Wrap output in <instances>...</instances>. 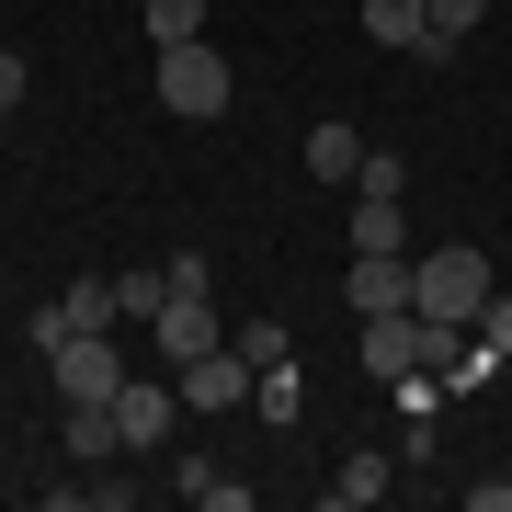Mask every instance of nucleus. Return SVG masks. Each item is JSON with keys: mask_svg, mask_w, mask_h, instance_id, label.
I'll return each mask as SVG.
<instances>
[{"mask_svg": "<svg viewBox=\"0 0 512 512\" xmlns=\"http://www.w3.org/2000/svg\"><path fill=\"white\" fill-rule=\"evenodd\" d=\"M490 251H467V239H444V251H421V319L444 330H478V308H490Z\"/></svg>", "mask_w": 512, "mask_h": 512, "instance_id": "1", "label": "nucleus"}, {"mask_svg": "<svg viewBox=\"0 0 512 512\" xmlns=\"http://www.w3.org/2000/svg\"><path fill=\"white\" fill-rule=\"evenodd\" d=\"M148 92H160V114H194V126H205V114L239 103V69L194 35V46H160V80H148Z\"/></svg>", "mask_w": 512, "mask_h": 512, "instance_id": "2", "label": "nucleus"}, {"mask_svg": "<svg viewBox=\"0 0 512 512\" xmlns=\"http://www.w3.org/2000/svg\"><path fill=\"white\" fill-rule=\"evenodd\" d=\"M23 330H35V353H57V342H80V330H126V296H114V274H80V285H57Z\"/></svg>", "mask_w": 512, "mask_h": 512, "instance_id": "3", "label": "nucleus"}, {"mask_svg": "<svg viewBox=\"0 0 512 512\" xmlns=\"http://www.w3.org/2000/svg\"><path fill=\"white\" fill-rule=\"evenodd\" d=\"M342 308H353V319L421 308V251H353V274H342Z\"/></svg>", "mask_w": 512, "mask_h": 512, "instance_id": "4", "label": "nucleus"}, {"mask_svg": "<svg viewBox=\"0 0 512 512\" xmlns=\"http://www.w3.org/2000/svg\"><path fill=\"white\" fill-rule=\"evenodd\" d=\"M114 433H126V456H160V444L183 433V376H171V387L126 376V387H114Z\"/></svg>", "mask_w": 512, "mask_h": 512, "instance_id": "5", "label": "nucleus"}, {"mask_svg": "<svg viewBox=\"0 0 512 512\" xmlns=\"http://www.w3.org/2000/svg\"><path fill=\"white\" fill-rule=\"evenodd\" d=\"M46 365H57V410H69V399H114V387H126V353H114V330H80V342H57Z\"/></svg>", "mask_w": 512, "mask_h": 512, "instance_id": "6", "label": "nucleus"}, {"mask_svg": "<svg viewBox=\"0 0 512 512\" xmlns=\"http://www.w3.org/2000/svg\"><path fill=\"white\" fill-rule=\"evenodd\" d=\"M148 342H160V365H194V353H217V342H228V319H217V296H160Z\"/></svg>", "mask_w": 512, "mask_h": 512, "instance_id": "7", "label": "nucleus"}, {"mask_svg": "<svg viewBox=\"0 0 512 512\" xmlns=\"http://www.w3.org/2000/svg\"><path fill=\"white\" fill-rule=\"evenodd\" d=\"M171 376H183V410H239L262 365H251L239 342H217V353H194V365H171Z\"/></svg>", "mask_w": 512, "mask_h": 512, "instance_id": "8", "label": "nucleus"}, {"mask_svg": "<svg viewBox=\"0 0 512 512\" xmlns=\"http://www.w3.org/2000/svg\"><path fill=\"white\" fill-rule=\"evenodd\" d=\"M353 251H410V217H399V194H353Z\"/></svg>", "mask_w": 512, "mask_h": 512, "instance_id": "9", "label": "nucleus"}, {"mask_svg": "<svg viewBox=\"0 0 512 512\" xmlns=\"http://www.w3.org/2000/svg\"><path fill=\"white\" fill-rule=\"evenodd\" d=\"M308 171H319V183H353V171H365V137H353L342 114H330V126H308Z\"/></svg>", "mask_w": 512, "mask_h": 512, "instance_id": "10", "label": "nucleus"}, {"mask_svg": "<svg viewBox=\"0 0 512 512\" xmlns=\"http://www.w3.org/2000/svg\"><path fill=\"white\" fill-rule=\"evenodd\" d=\"M387 490H399V456H342V478H330L342 512H365V501H387Z\"/></svg>", "mask_w": 512, "mask_h": 512, "instance_id": "11", "label": "nucleus"}, {"mask_svg": "<svg viewBox=\"0 0 512 512\" xmlns=\"http://www.w3.org/2000/svg\"><path fill=\"white\" fill-rule=\"evenodd\" d=\"M251 410L262 421H296V410H308V376H296V365H262L251 376Z\"/></svg>", "mask_w": 512, "mask_h": 512, "instance_id": "12", "label": "nucleus"}, {"mask_svg": "<svg viewBox=\"0 0 512 512\" xmlns=\"http://www.w3.org/2000/svg\"><path fill=\"white\" fill-rule=\"evenodd\" d=\"M171 478H183V501H205V512H239V501H251V490H239L228 467H205V456H183Z\"/></svg>", "mask_w": 512, "mask_h": 512, "instance_id": "13", "label": "nucleus"}, {"mask_svg": "<svg viewBox=\"0 0 512 512\" xmlns=\"http://www.w3.org/2000/svg\"><path fill=\"white\" fill-rule=\"evenodd\" d=\"M365 35L410 57V46H421V0H365Z\"/></svg>", "mask_w": 512, "mask_h": 512, "instance_id": "14", "label": "nucleus"}, {"mask_svg": "<svg viewBox=\"0 0 512 512\" xmlns=\"http://www.w3.org/2000/svg\"><path fill=\"white\" fill-rule=\"evenodd\" d=\"M478 23H490V0H421V35H444V46H467Z\"/></svg>", "mask_w": 512, "mask_h": 512, "instance_id": "15", "label": "nucleus"}, {"mask_svg": "<svg viewBox=\"0 0 512 512\" xmlns=\"http://www.w3.org/2000/svg\"><path fill=\"white\" fill-rule=\"evenodd\" d=\"M205 35V0H148V46H194Z\"/></svg>", "mask_w": 512, "mask_h": 512, "instance_id": "16", "label": "nucleus"}, {"mask_svg": "<svg viewBox=\"0 0 512 512\" xmlns=\"http://www.w3.org/2000/svg\"><path fill=\"white\" fill-rule=\"evenodd\" d=\"M160 285H171V296H217V262H205V251H171Z\"/></svg>", "mask_w": 512, "mask_h": 512, "instance_id": "17", "label": "nucleus"}, {"mask_svg": "<svg viewBox=\"0 0 512 512\" xmlns=\"http://www.w3.org/2000/svg\"><path fill=\"white\" fill-rule=\"evenodd\" d=\"M239 353L251 365H285V319H239Z\"/></svg>", "mask_w": 512, "mask_h": 512, "instance_id": "18", "label": "nucleus"}, {"mask_svg": "<svg viewBox=\"0 0 512 512\" xmlns=\"http://www.w3.org/2000/svg\"><path fill=\"white\" fill-rule=\"evenodd\" d=\"M353 194H410V171L387 160V148H365V171H353Z\"/></svg>", "mask_w": 512, "mask_h": 512, "instance_id": "19", "label": "nucleus"}, {"mask_svg": "<svg viewBox=\"0 0 512 512\" xmlns=\"http://www.w3.org/2000/svg\"><path fill=\"white\" fill-rule=\"evenodd\" d=\"M478 353H490V365L512 353V296H490V308H478Z\"/></svg>", "mask_w": 512, "mask_h": 512, "instance_id": "20", "label": "nucleus"}, {"mask_svg": "<svg viewBox=\"0 0 512 512\" xmlns=\"http://www.w3.org/2000/svg\"><path fill=\"white\" fill-rule=\"evenodd\" d=\"M114 296H126V319H160V296H171V285H160V274H114Z\"/></svg>", "mask_w": 512, "mask_h": 512, "instance_id": "21", "label": "nucleus"}, {"mask_svg": "<svg viewBox=\"0 0 512 512\" xmlns=\"http://www.w3.org/2000/svg\"><path fill=\"white\" fill-rule=\"evenodd\" d=\"M23 92H35V69H23V57H12V46H0V114H12Z\"/></svg>", "mask_w": 512, "mask_h": 512, "instance_id": "22", "label": "nucleus"}, {"mask_svg": "<svg viewBox=\"0 0 512 512\" xmlns=\"http://www.w3.org/2000/svg\"><path fill=\"white\" fill-rule=\"evenodd\" d=\"M467 512H512V478H478V490H467Z\"/></svg>", "mask_w": 512, "mask_h": 512, "instance_id": "23", "label": "nucleus"}]
</instances>
